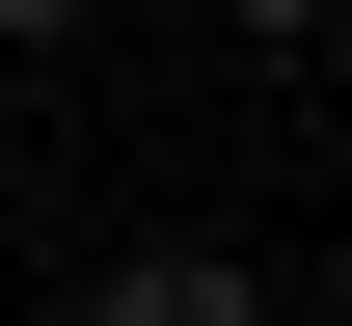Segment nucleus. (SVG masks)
Masks as SVG:
<instances>
[{"instance_id": "nucleus-1", "label": "nucleus", "mask_w": 352, "mask_h": 326, "mask_svg": "<svg viewBox=\"0 0 352 326\" xmlns=\"http://www.w3.org/2000/svg\"><path fill=\"white\" fill-rule=\"evenodd\" d=\"M82 326H271V272H244V245H135Z\"/></svg>"}, {"instance_id": "nucleus-2", "label": "nucleus", "mask_w": 352, "mask_h": 326, "mask_svg": "<svg viewBox=\"0 0 352 326\" xmlns=\"http://www.w3.org/2000/svg\"><path fill=\"white\" fill-rule=\"evenodd\" d=\"M325 326H352V272H325Z\"/></svg>"}]
</instances>
